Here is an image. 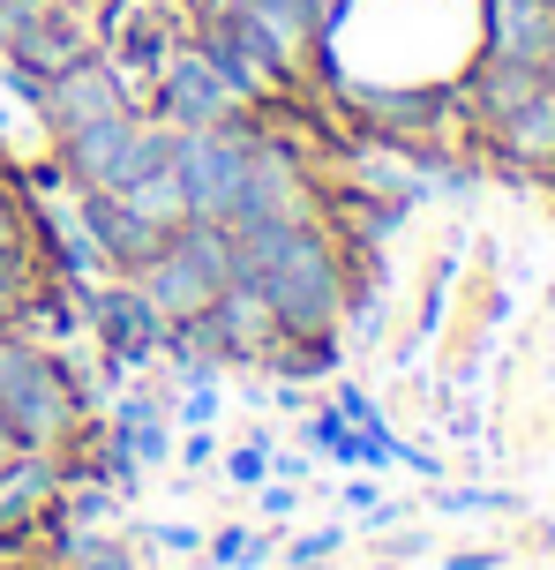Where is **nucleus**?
Wrapping results in <instances>:
<instances>
[{
  "instance_id": "nucleus-1",
  "label": "nucleus",
  "mask_w": 555,
  "mask_h": 570,
  "mask_svg": "<svg viewBox=\"0 0 555 570\" xmlns=\"http://www.w3.org/2000/svg\"><path fill=\"white\" fill-rule=\"evenodd\" d=\"M234 278H256L293 345H330V331L353 315L346 240L323 226H256L234 233Z\"/></svg>"
},
{
  "instance_id": "nucleus-2",
  "label": "nucleus",
  "mask_w": 555,
  "mask_h": 570,
  "mask_svg": "<svg viewBox=\"0 0 555 570\" xmlns=\"http://www.w3.org/2000/svg\"><path fill=\"white\" fill-rule=\"evenodd\" d=\"M0 421L23 451H53V458L76 435V375L16 331H0Z\"/></svg>"
},
{
  "instance_id": "nucleus-3",
  "label": "nucleus",
  "mask_w": 555,
  "mask_h": 570,
  "mask_svg": "<svg viewBox=\"0 0 555 570\" xmlns=\"http://www.w3.org/2000/svg\"><path fill=\"white\" fill-rule=\"evenodd\" d=\"M226 278H234V233L210 226V218H188V226L136 271L143 301L158 308V323H204L210 301L226 293Z\"/></svg>"
},
{
  "instance_id": "nucleus-4",
  "label": "nucleus",
  "mask_w": 555,
  "mask_h": 570,
  "mask_svg": "<svg viewBox=\"0 0 555 570\" xmlns=\"http://www.w3.org/2000/svg\"><path fill=\"white\" fill-rule=\"evenodd\" d=\"M166 142H174V128L158 114H106V120H90V128L60 136V166H68V180L83 196H120L128 180L166 166Z\"/></svg>"
},
{
  "instance_id": "nucleus-5",
  "label": "nucleus",
  "mask_w": 555,
  "mask_h": 570,
  "mask_svg": "<svg viewBox=\"0 0 555 570\" xmlns=\"http://www.w3.org/2000/svg\"><path fill=\"white\" fill-rule=\"evenodd\" d=\"M248 158H256V128H240V120L234 128H174L166 166L188 188V218L226 226V210L240 203V180H248Z\"/></svg>"
},
{
  "instance_id": "nucleus-6",
  "label": "nucleus",
  "mask_w": 555,
  "mask_h": 570,
  "mask_svg": "<svg viewBox=\"0 0 555 570\" xmlns=\"http://www.w3.org/2000/svg\"><path fill=\"white\" fill-rule=\"evenodd\" d=\"M323 196L308 166L293 158V142L256 136V158H248V180H240V203L226 210V233H256V226H316Z\"/></svg>"
},
{
  "instance_id": "nucleus-7",
  "label": "nucleus",
  "mask_w": 555,
  "mask_h": 570,
  "mask_svg": "<svg viewBox=\"0 0 555 570\" xmlns=\"http://www.w3.org/2000/svg\"><path fill=\"white\" fill-rule=\"evenodd\" d=\"M150 114L166 120V128H234V120L256 114V106H248V98L234 90V76H226V68H218V60L188 38V46H174V53H166V68H158Z\"/></svg>"
},
{
  "instance_id": "nucleus-8",
  "label": "nucleus",
  "mask_w": 555,
  "mask_h": 570,
  "mask_svg": "<svg viewBox=\"0 0 555 570\" xmlns=\"http://www.w3.org/2000/svg\"><path fill=\"white\" fill-rule=\"evenodd\" d=\"M106 53V23H98V0H53L46 16L30 30H16L8 38V68L23 76V98L46 76H60V68H76V60Z\"/></svg>"
},
{
  "instance_id": "nucleus-9",
  "label": "nucleus",
  "mask_w": 555,
  "mask_h": 570,
  "mask_svg": "<svg viewBox=\"0 0 555 570\" xmlns=\"http://www.w3.org/2000/svg\"><path fill=\"white\" fill-rule=\"evenodd\" d=\"M204 338H210V353H234V361H256V368L293 361L286 323H278V308H270V293L256 278H226V293L204 315Z\"/></svg>"
},
{
  "instance_id": "nucleus-10",
  "label": "nucleus",
  "mask_w": 555,
  "mask_h": 570,
  "mask_svg": "<svg viewBox=\"0 0 555 570\" xmlns=\"http://www.w3.org/2000/svg\"><path fill=\"white\" fill-rule=\"evenodd\" d=\"M30 106L46 114V128H53V136L90 128V120H106V114H136L106 53H90V60H76V68H60V76H46V83L30 90Z\"/></svg>"
},
{
  "instance_id": "nucleus-11",
  "label": "nucleus",
  "mask_w": 555,
  "mask_h": 570,
  "mask_svg": "<svg viewBox=\"0 0 555 570\" xmlns=\"http://www.w3.org/2000/svg\"><path fill=\"white\" fill-rule=\"evenodd\" d=\"M68 503V473L53 451H16L0 458V541H23Z\"/></svg>"
},
{
  "instance_id": "nucleus-12",
  "label": "nucleus",
  "mask_w": 555,
  "mask_h": 570,
  "mask_svg": "<svg viewBox=\"0 0 555 570\" xmlns=\"http://www.w3.org/2000/svg\"><path fill=\"white\" fill-rule=\"evenodd\" d=\"M330 8H338V0H240V23L256 30V46L278 60V76L293 83V76L308 68V53H316Z\"/></svg>"
},
{
  "instance_id": "nucleus-13",
  "label": "nucleus",
  "mask_w": 555,
  "mask_h": 570,
  "mask_svg": "<svg viewBox=\"0 0 555 570\" xmlns=\"http://www.w3.org/2000/svg\"><path fill=\"white\" fill-rule=\"evenodd\" d=\"M196 46H204L226 76H234V90L248 98V106H264V98H278L286 90V76H278V60L256 46V30L240 23V16H218V23H196Z\"/></svg>"
},
{
  "instance_id": "nucleus-14",
  "label": "nucleus",
  "mask_w": 555,
  "mask_h": 570,
  "mask_svg": "<svg viewBox=\"0 0 555 570\" xmlns=\"http://www.w3.org/2000/svg\"><path fill=\"white\" fill-rule=\"evenodd\" d=\"M83 218H90V233H98V248H106V263H113L120 278H136L174 233L166 226H150V218H136L120 196H83Z\"/></svg>"
},
{
  "instance_id": "nucleus-15",
  "label": "nucleus",
  "mask_w": 555,
  "mask_h": 570,
  "mask_svg": "<svg viewBox=\"0 0 555 570\" xmlns=\"http://www.w3.org/2000/svg\"><path fill=\"white\" fill-rule=\"evenodd\" d=\"M488 53L503 60H555V0H488Z\"/></svg>"
},
{
  "instance_id": "nucleus-16",
  "label": "nucleus",
  "mask_w": 555,
  "mask_h": 570,
  "mask_svg": "<svg viewBox=\"0 0 555 570\" xmlns=\"http://www.w3.org/2000/svg\"><path fill=\"white\" fill-rule=\"evenodd\" d=\"M533 90H541V68H533V60L488 53V60L466 76V106H473V120H480V128H496L503 114H518V106H526Z\"/></svg>"
},
{
  "instance_id": "nucleus-17",
  "label": "nucleus",
  "mask_w": 555,
  "mask_h": 570,
  "mask_svg": "<svg viewBox=\"0 0 555 570\" xmlns=\"http://www.w3.org/2000/svg\"><path fill=\"white\" fill-rule=\"evenodd\" d=\"M90 315H98V331H106L113 353H143V345L166 338V323H158V308L143 301V285H136V278H113L98 301H90Z\"/></svg>"
},
{
  "instance_id": "nucleus-18",
  "label": "nucleus",
  "mask_w": 555,
  "mask_h": 570,
  "mask_svg": "<svg viewBox=\"0 0 555 570\" xmlns=\"http://www.w3.org/2000/svg\"><path fill=\"white\" fill-rule=\"evenodd\" d=\"M488 136H496V150L511 158V166H541L548 173L555 166V98H548V83L533 90L518 114H503Z\"/></svg>"
},
{
  "instance_id": "nucleus-19",
  "label": "nucleus",
  "mask_w": 555,
  "mask_h": 570,
  "mask_svg": "<svg viewBox=\"0 0 555 570\" xmlns=\"http://www.w3.org/2000/svg\"><path fill=\"white\" fill-rule=\"evenodd\" d=\"M353 114L383 128V136H420V128H436L443 120V98L436 90H390V83H368V90H346Z\"/></svg>"
},
{
  "instance_id": "nucleus-20",
  "label": "nucleus",
  "mask_w": 555,
  "mask_h": 570,
  "mask_svg": "<svg viewBox=\"0 0 555 570\" xmlns=\"http://www.w3.org/2000/svg\"><path fill=\"white\" fill-rule=\"evenodd\" d=\"M120 203H128L136 218H150V226H166V233L188 226V188H180L174 166H150L143 180H128V188H120Z\"/></svg>"
},
{
  "instance_id": "nucleus-21",
  "label": "nucleus",
  "mask_w": 555,
  "mask_h": 570,
  "mask_svg": "<svg viewBox=\"0 0 555 570\" xmlns=\"http://www.w3.org/2000/svg\"><path fill=\"white\" fill-rule=\"evenodd\" d=\"M234 481H240V488H264V481H270V451H264V443L234 451Z\"/></svg>"
},
{
  "instance_id": "nucleus-22",
  "label": "nucleus",
  "mask_w": 555,
  "mask_h": 570,
  "mask_svg": "<svg viewBox=\"0 0 555 570\" xmlns=\"http://www.w3.org/2000/svg\"><path fill=\"white\" fill-rule=\"evenodd\" d=\"M16 248H23V203L0 188V256H16Z\"/></svg>"
},
{
  "instance_id": "nucleus-23",
  "label": "nucleus",
  "mask_w": 555,
  "mask_h": 570,
  "mask_svg": "<svg viewBox=\"0 0 555 570\" xmlns=\"http://www.w3.org/2000/svg\"><path fill=\"white\" fill-rule=\"evenodd\" d=\"M323 556H338V525H323V533H300V541H293V563H323Z\"/></svg>"
},
{
  "instance_id": "nucleus-24",
  "label": "nucleus",
  "mask_w": 555,
  "mask_h": 570,
  "mask_svg": "<svg viewBox=\"0 0 555 570\" xmlns=\"http://www.w3.org/2000/svg\"><path fill=\"white\" fill-rule=\"evenodd\" d=\"M210 413H218V391H210V383H196V391H188V405H180V421H188V428H210Z\"/></svg>"
},
{
  "instance_id": "nucleus-25",
  "label": "nucleus",
  "mask_w": 555,
  "mask_h": 570,
  "mask_svg": "<svg viewBox=\"0 0 555 570\" xmlns=\"http://www.w3.org/2000/svg\"><path fill=\"white\" fill-rule=\"evenodd\" d=\"M150 548H174V556H196V533H188V525H158V533H150Z\"/></svg>"
},
{
  "instance_id": "nucleus-26",
  "label": "nucleus",
  "mask_w": 555,
  "mask_h": 570,
  "mask_svg": "<svg viewBox=\"0 0 555 570\" xmlns=\"http://www.w3.org/2000/svg\"><path fill=\"white\" fill-rule=\"evenodd\" d=\"M76 563H83V570H136V563H128V548H83Z\"/></svg>"
},
{
  "instance_id": "nucleus-27",
  "label": "nucleus",
  "mask_w": 555,
  "mask_h": 570,
  "mask_svg": "<svg viewBox=\"0 0 555 570\" xmlns=\"http://www.w3.org/2000/svg\"><path fill=\"white\" fill-rule=\"evenodd\" d=\"M293 503H300V495H293L286 481H278V488H264V518H293Z\"/></svg>"
},
{
  "instance_id": "nucleus-28",
  "label": "nucleus",
  "mask_w": 555,
  "mask_h": 570,
  "mask_svg": "<svg viewBox=\"0 0 555 570\" xmlns=\"http://www.w3.org/2000/svg\"><path fill=\"white\" fill-rule=\"evenodd\" d=\"M180 458H188V465H204V458H210V428H188V443H180Z\"/></svg>"
},
{
  "instance_id": "nucleus-29",
  "label": "nucleus",
  "mask_w": 555,
  "mask_h": 570,
  "mask_svg": "<svg viewBox=\"0 0 555 570\" xmlns=\"http://www.w3.org/2000/svg\"><path fill=\"white\" fill-rule=\"evenodd\" d=\"M23 451V443H16V435H8V421H0V458H16Z\"/></svg>"
},
{
  "instance_id": "nucleus-30",
  "label": "nucleus",
  "mask_w": 555,
  "mask_h": 570,
  "mask_svg": "<svg viewBox=\"0 0 555 570\" xmlns=\"http://www.w3.org/2000/svg\"><path fill=\"white\" fill-rule=\"evenodd\" d=\"M541 83H548V98H555V60H548V68H541Z\"/></svg>"
}]
</instances>
